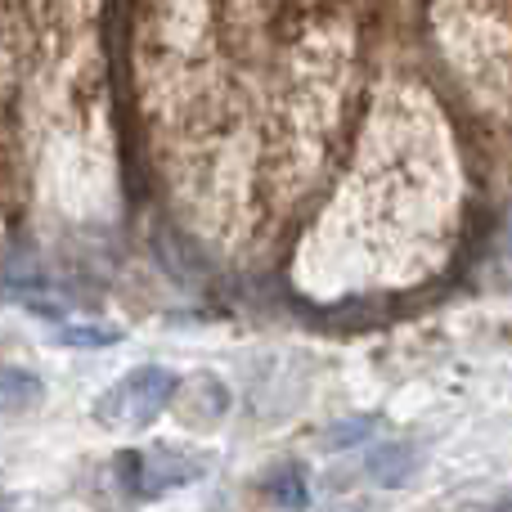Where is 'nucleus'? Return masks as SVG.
<instances>
[{
	"label": "nucleus",
	"mask_w": 512,
	"mask_h": 512,
	"mask_svg": "<svg viewBox=\"0 0 512 512\" xmlns=\"http://www.w3.org/2000/svg\"><path fill=\"white\" fill-rule=\"evenodd\" d=\"M180 373L167 364H140L126 378H117L104 396L95 400V423L108 432H140V427L158 423L167 405L180 396Z\"/></svg>",
	"instance_id": "nucleus-1"
},
{
	"label": "nucleus",
	"mask_w": 512,
	"mask_h": 512,
	"mask_svg": "<svg viewBox=\"0 0 512 512\" xmlns=\"http://www.w3.org/2000/svg\"><path fill=\"white\" fill-rule=\"evenodd\" d=\"M45 400V382L27 369H0V409H36Z\"/></svg>",
	"instance_id": "nucleus-5"
},
{
	"label": "nucleus",
	"mask_w": 512,
	"mask_h": 512,
	"mask_svg": "<svg viewBox=\"0 0 512 512\" xmlns=\"http://www.w3.org/2000/svg\"><path fill=\"white\" fill-rule=\"evenodd\" d=\"M113 472H117L126 495L153 499V495H162V490H176V486L198 481L207 472V459L158 445V450H122L113 459Z\"/></svg>",
	"instance_id": "nucleus-2"
},
{
	"label": "nucleus",
	"mask_w": 512,
	"mask_h": 512,
	"mask_svg": "<svg viewBox=\"0 0 512 512\" xmlns=\"http://www.w3.org/2000/svg\"><path fill=\"white\" fill-rule=\"evenodd\" d=\"M423 468V454L414 450V445L405 441H387V445H373L369 459H364V472H369L378 486H405V481H414V472Z\"/></svg>",
	"instance_id": "nucleus-3"
},
{
	"label": "nucleus",
	"mask_w": 512,
	"mask_h": 512,
	"mask_svg": "<svg viewBox=\"0 0 512 512\" xmlns=\"http://www.w3.org/2000/svg\"><path fill=\"white\" fill-rule=\"evenodd\" d=\"M59 342H68V346H113V342H122V333H117V328H104V324H81V328H68Z\"/></svg>",
	"instance_id": "nucleus-7"
},
{
	"label": "nucleus",
	"mask_w": 512,
	"mask_h": 512,
	"mask_svg": "<svg viewBox=\"0 0 512 512\" xmlns=\"http://www.w3.org/2000/svg\"><path fill=\"white\" fill-rule=\"evenodd\" d=\"M373 432H378V418L373 414H360V418H342L324 432V445L328 450H355V445H369Z\"/></svg>",
	"instance_id": "nucleus-6"
},
{
	"label": "nucleus",
	"mask_w": 512,
	"mask_h": 512,
	"mask_svg": "<svg viewBox=\"0 0 512 512\" xmlns=\"http://www.w3.org/2000/svg\"><path fill=\"white\" fill-rule=\"evenodd\" d=\"M265 499L279 508H301L310 504V472L297 459H283L265 472Z\"/></svg>",
	"instance_id": "nucleus-4"
},
{
	"label": "nucleus",
	"mask_w": 512,
	"mask_h": 512,
	"mask_svg": "<svg viewBox=\"0 0 512 512\" xmlns=\"http://www.w3.org/2000/svg\"><path fill=\"white\" fill-rule=\"evenodd\" d=\"M481 508H504V512H512V490H504V495L481 499Z\"/></svg>",
	"instance_id": "nucleus-8"
}]
</instances>
